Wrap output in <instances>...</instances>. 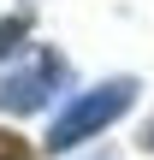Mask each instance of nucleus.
I'll return each instance as SVG.
<instances>
[{"mask_svg":"<svg viewBox=\"0 0 154 160\" xmlns=\"http://www.w3.org/2000/svg\"><path fill=\"white\" fill-rule=\"evenodd\" d=\"M137 77H107V83H95V89H83V95H71L65 101V113L53 119V131H47V154H65V148H77V142H89V137H101L107 125H119L131 107H137Z\"/></svg>","mask_w":154,"mask_h":160,"instance_id":"obj_1","label":"nucleus"},{"mask_svg":"<svg viewBox=\"0 0 154 160\" xmlns=\"http://www.w3.org/2000/svg\"><path fill=\"white\" fill-rule=\"evenodd\" d=\"M53 89H65V59H59L53 48H36L30 65H18L12 77H0V113H18V119H24V113L47 107Z\"/></svg>","mask_w":154,"mask_h":160,"instance_id":"obj_2","label":"nucleus"},{"mask_svg":"<svg viewBox=\"0 0 154 160\" xmlns=\"http://www.w3.org/2000/svg\"><path fill=\"white\" fill-rule=\"evenodd\" d=\"M24 36H30V18H24V12H18V18H0V59H6Z\"/></svg>","mask_w":154,"mask_h":160,"instance_id":"obj_3","label":"nucleus"},{"mask_svg":"<svg viewBox=\"0 0 154 160\" xmlns=\"http://www.w3.org/2000/svg\"><path fill=\"white\" fill-rule=\"evenodd\" d=\"M0 160H24V148H18V142H6V137H0Z\"/></svg>","mask_w":154,"mask_h":160,"instance_id":"obj_4","label":"nucleus"},{"mask_svg":"<svg viewBox=\"0 0 154 160\" xmlns=\"http://www.w3.org/2000/svg\"><path fill=\"white\" fill-rule=\"evenodd\" d=\"M142 148H148V154H154V119H148V131H142Z\"/></svg>","mask_w":154,"mask_h":160,"instance_id":"obj_5","label":"nucleus"}]
</instances>
